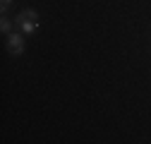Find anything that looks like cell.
<instances>
[{
  "label": "cell",
  "instance_id": "cell-1",
  "mask_svg": "<svg viewBox=\"0 0 151 144\" xmlns=\"http://www.w3.org/2000/svg\"><path fill=\"white\" fill-rule=\"evenodd\" d=\"M14 27L19 29L22 34H34L39 31V14H36L34 10H24L14 17Z\"/></svg>",
  "mask_w": 151,
  "mask_h": 144
},
{
  "label": "cell",
  "instance_id": "cell-2",
  "mask_svg": "<svg viewBox=\"0 0 151 144\" xmlns=\"http://www.w3.org/2000/svg\"><path fill=\"white\" fill-rule=\"evenodd\" d=\"M7 53L10 55H22L24 53V36H22V31L7 34Z\"/></svg>",
  "mask_w": 151,
  "mask_h": 144
},
{
  "label": "cell",
  "instance_id": "cell-3",
  "mask_svg": "<svg viewBox=\"0 0 151 144\" xmlns=\"http://www.w3.org/2000/svg\"><path fill=\"white\" fill-rule=\"evenodd\" d=\"M12 19H7V17L3 14V19H0V31H3V34H12Z\"/></svg>",
  "mask_w": 151,
  "mask_h": 144
},
{
  "label": "cell",
  "instance_id": "cell-4",
  "mask_svg": "<svg viewBox=\"0 0 151 144\" xmlns=\"http://www.w3.org/2000/svg\"><path fill=\"white\" fill-rule=\"evenodd\" d=\"M12 3H14V0H0V10H3V12H7V10L12 7Z\"/></svg>",
  "mask_w": 151,
  "mask_h": 144
}]
</instances>
